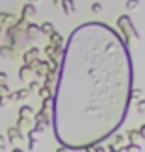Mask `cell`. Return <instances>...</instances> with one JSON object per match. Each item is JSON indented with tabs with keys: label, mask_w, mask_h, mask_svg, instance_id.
<instances>
[{
	"label": "cell",
	"mask_w": 145,
	"mask_h": 152,
	"mask_svg": "<svg viewBox=\"0 0 145 152\" xmlns=\"http://www.w3.org/2000/svg\"><path fill=\"white\" fill-rule=\"evenodd\" d=\"M121 35L102 22L73 30L54 95L56 139L65 148L99 145L123 124L132 91V59Z\"/></svg>",
	"instance_id": "6da1fadb"
},
{
	"label": "cell",
	"mask_w": 145,
	"mask_h": 152,
	"mask_svg": "<svg viewBox=\"0 0 145 152\" xmlns=\"http://www.w3.org/2000/svg\"><path fill=\"white\" fill-rule=\"evenodd\" d=\"M117 28L123 32V35H125V45L128 47L132 41H136L138 39V32L134 30V26H132V20H130V17L128 15H121V17L117 19Z\"/></svg>",
	"instance_id": "7a4b0ae2"
},
{
	"label": "cell",
	"mask_w": 145,
	"mask_h": 152,
	"mask_svg": "<svg viewBox=\"0 0 145 152\" xmlns=\"http://www.w3.org/2000/svg\"><path fill=\"white\" fill-rule=\"evenodd\" d=\"M45 54L49 56V59L52 63H60L63 58V48L62 47H54V45H49L47 48H45Z\"/></svg>",
	"instance_id": "3957f363"
},
{
	"label": "cell",
	"mask_w": 145,
	"mask_h": 152,
	"mask_svg": "<svg viewBox=\"0 0 145 152\" xmlns=\"http://www.w3.org/2000/svg\"><path fill=\"white\" fill-rule=\"evenodd\" d=\"M15 22H17V19H15V15H11V13H6V11H2L0 13V28H11V26H15Z\"/></svg>",
	"instance_id": "277c9868"
},
{
	"label": "cell",
	"mask_w": 145,
	"mask_h": 152,
	"mask_svg": "<svg viewBox=\"0 0 145 152\" xmlns=\"http://www.w3.org/2000/svg\"><path fill=\"white\" fill-rule=\"evenodd\" d=\"M37 15V10H35V6L34 4H26V6H22V13H21V19L22 20H32L34 17Z\"/></svg>",
	"instance_id": "5b68a950"
},
{
	"label": "cell",
	"mask_w": 145,
	"mask_h": 152,
	"mask_svg": "<svg viewBox=\"0 0 145 152\" xmlns=\"http://www.w3.org/2000/svg\"><path fill=\"white\" fill-rule=\"evenodd\" d=\"M37 58H39V48H30L26 50L24 54H22V59H24V65H32L34 61H37Z\"/></svg>",
	"instance_id": "8992f818"
},
{
	"label": "cell",
	"mask_w": 145,
	"mask_h": 152,
	"mask_svg": "<svg viewBox=\"0 0 145 152\" xmlns=\"http://www.w3.org/2000/svg\"><path fill=\"white\" fill-rule=\"evenodd\" d=\"M0 56L6 58V59H13V58H17V50L11 45H2L0 47Z\"/></svg>",
	"instance_id": "52a82bcc"
},
{
	"label": "cell",
	"mask_w": 145,
	"mask_h": 152,
	"mask_svg": "<svg viewBox=\"0 0 145 152\" xmlns=\"http://www.w3.org/2000/svg\"><path fill=\"white\" fill-rule=\"evenodd\" d=\"M24 34H26L28 39H35V37L39 35L41 32H39V26H37V24H34V22H28L26 28H24Z\"/></svg>",
	"instance_id": "ba28073f"
},
{
	"label": "cell",
	"mask_w": 145,
	"mask_h": 152,
	"mask_svg": "<svg viewBox=\"0 0 145 152\" xmlns=\"http://www.w3.org/2000/svg\"><path fill=\"white\" fill-rule=\"evenodd\" d=\"M32 74H34V71H32V67H30V65H22L21 69H19V78L22 82H30Z\"/></svg>",
	"instance_id": "9c48e42d"
},
{
	"label": "cell",
	"mask_w": 145,
	"mask_h": 152,
	"mask_svg": "<svg viewBox=\"0 0 145 152\" xmlns=\"http://www.w3.org/2000/svg\"><path fill=\"white\" fill-rule=\"evenodd\" d=\"M10 96H11V100H26V98L30 96V91L26 87H22L19 91H15V93H11Z\"/></svg>",
	"instance_id": "30bf717a"
},
{
	"label": "cell",
	"mask_w": 145,
	"mask_h": 152,
	"mask_svg": "<svg viewBox=\"0 0 145 152\" xmlns=\"http://www.w3.org/2000/svg\"><path fill=\"white\" fill-rule=\"evenodd\" d=\"M62 10H63V13L65 15H73L74 11H76V7H74V2L73 0H62Z\"/></svg>",
	"instance_id": "8fae6325"
},
{
	"label": "cell",
	"mask_w": 145,
	"mask_h": 152,
	"mask_svg": "<svg viewBox=\"0 0 145 152\" xmlns=\"http://www.w3.org/2000/svg\"><path fill=\"white\" fill-rule=\"evenodd\" d=\"M19 117L21 119H32L34 117V110L30 108V106H22V108L19 110Z\"/></svg>",
	"instance_id": "7c38bea8"
},
{
	"label": "cell",
	"mask_w": 145,
	"mask_h": 152,
	"mask_svg": "<svg viewBox=\"0 0 145 152\" xmlns=\"http://www.w3.org/2000/svg\"><path fill=\"white\" fill-rule=\"evenodd\" d=\"M17 139H22V134L17 130V128H10L7 130V141H17Z\"/></svg>",
	"instance_id": "4fadbf2b"
},
{
	"label": "cell",
	"mask_w": 145,
	"mask_h": 152,
	"mask_svg": "<svg viewBox=\"0 0 145 152\" xmlns=\"http://www.w3.org/2000/svg\"><path fill=\"white\" fill-rule=\"evenodd\" d=\"M49 37H50V45H54V47H62V43H63V37L60 35L58 32H52Z\"/></svg>",
	"instance_id": "5bb4252c"
},
{
	"label": "cell",
	"mask_w": 145,
	"mask_h": 152,
	"mask_svg": "<svg viewBox=\"0 0 145 152\" xmlns=\"http://www.w3.org/2000/svg\"><path fill=\"white\" fill-rule=\"evenodd\" d=\"M28 141H30V143H28V148H30V150H34V148H35V145H37L35 130H30V132H28Z\"/></svg>",
	"instance_id": "9a60e30c"
},
{
	"label": "cell",
	"mask_w": 145,
	"mask_h": 152,
	"mask_svg": "<svg viewBox=\"0 0 145 152\" xmlns=\"http://www.w3.org/2000/svg\"><path fill=\"white\" fill-rule=\"evenodd\" d=\"M39 32H43V34L50 35L52 32H54V26H52V22H43V24L39 26Z\"/></svg>",
	"instance_id": "2e32d148"
},
{
	"label": "cell",
	"mask_w": 145,
	"mask_h": 152,
	"mask_svg": "<svg viewBox=\"0 0 145 152\" xmlns=\"http://www.w3.org/2000/svg\"><path fill=\"white\" fill-rule=\"evenodd\" d=\"M128 139H130V143H138L143 137H141V134L138 130H130V132H128Z\"/></svg>",
	"instance_id": "e0dca14e"
},
{
	"label": "cell",
	"mask_w": 145,
	"mask_h": 152,
	"mask_svg": "<svg viewBox=\"0 0 145 152\" xmlns=\"http://www.w3.org/2000/svg\"><path fill=\"white\" fill-rule=\"evenodd\" d=\"M138 6H140V0H127V10L128 11L138 10Z\"/></svg>",
	"instance_id": "ac0fdd59"
},
{
	"label": "cell",
	"mask_w": 145,
	"mask_h": 152,
	"mask_svg": "<svg viewBox=\"0 0 145 152\" xmlns=\"http://www.w3.org/2000/svg\"><path fill=\"white\" fill-rule=\"evenodd\" d=\"M39 82H35V80H32V82H30V87H26L28 91H30V93H37V91H39Z\"/></svg>",
	"instance_id": "d6986e66"
},
{
	"label": "cell",
	"mask_w": 145,
	"mask_h": 152,
	"mask_svg": "<svg viewBox=\"0 0 145 152\" xmlns=\"http://www.w3.org/2000/svg\"><path fill=\"white\" fill-rule=\"evenodd\" d=\"M10 95H11V93H10ZM10 95H7V96H2V98H0V106H2V108H7V106H10V104L13 102Z\"/></svg>",
	"instance_id": "ffe728a7"
},
{
	"label": "cell",
	"mask_w": 145,
	"mask_h": 152,
	"mask_svg": "<svg viewBox=\"0 0 145 152\" xmlns=\"http://www.w3.org/2000/svg\"><path fill=\"white\" fill-rule=\"evenodd\" d=\"M125 152H141V147H138L136 143H130V145H127Z\"/></svg>",
	"instance_id": "44dd1931"
},
{
	"label": "cell",
	"mask_w": 145,
	"mask_h": 152,
	"mask_svg": "<svg viewBox=\"0 0 145 152\" xmlns=\"http://www.w3.org/2000/svg\"><path fill=\"white\" fill-rule=\"evenodd\" d=\"M37 93H39V96H41V98L52 96V95H50V89H47V87H39V91H37Z\"/></svg>",
	"instance_id": "7402d4cb"
},
{
	"label": "cell",
	"mask_w": 145,
	"mask_h": 152,
	"mask_svg": "<svg viewBox=\"0 0 145 152\" xmlns=\"http://www.w3.org/2000/svg\"><path fill=\"white\" fill-rule=\"evenodd\" d=\"M123 141H125V137H123V135H116V137H113V145L112 147H119V145H123Z\"/></svg>",
	"instance_id": "603a6c76"
},
{
	"label": "cell",
	"mask_w": 145,
	"mask_h": 152,
	"mask_svg": "<svg viewBox=\"0 0 145 152\" xmlns=\"http://www.w3.org/2000/svg\"><path fill=\"white\" fill-rule=\"evenodd\" d=\"M10 93H11V91H10V87H7V83H6V86H0V98H2V96H7Z\"/></svg>",
	"instance_id": "cb8c5ba5"
},
{
	"label": "cell",
	"mask_w": 145,
	"mask_h": 152,
	"mask_svg": "<svg viewBox=\"0 0 145 152\" xmlns=\"http://www.w3.org/2000/svg\"><path fill=\"white\" fill-rule=\"evenodd\" d=\"M91 11H93V13H101L102 11V4L93 2V4H91Z\"/></svg>",
	"instance_id": "d4e9b609"
},
{
	"label": "cell",
	"mask_w": 145,
	"mask_h": 152,
	"mask_svg": "<svg viewBox=\"0 0 145 152\" xmlns=\"http://www.w3.org/2000/svg\"><path fill=\"white\" fill-rule=\"evenodd\" d=\"M141 95H143L141 89H132V91H130V98H140Z\"/></svg>",
	"instance_id": "484cf974"
},
{
	"label": "cell",
	"mask_w": 145,
	"mask_h": 152,
	"mask_svg": "<svg viewBox=\"0 0 145 152\" xmlns=\"http://www.w3.org/2000/svg\"><path fill=\"white\" fill-rule=\"evenodd\" d=\"M6 83H7V74L0 71V86H6Z\"/></svg>",
	"instance_id": "4316f807"
},
{
	"label": "cell",
	"mask_w": 145,
	"mask_h": 152,
	"mask_svg": "<svg viewBox=\"0 0 145 152\" xmlns=\"http://www.w3.org/2000/svg\"><path fill=\"white\" fill-rule=\"evenodd\" d=\"M138 111H140V113H145V100H143V98L138 102Z\"/></svg>",
	"instance_id": "83f0119b"
},
{
	"label": "cell",
	"mask_w": 145,
	"mask_h": 152,
	"mask_svg": "<svg viewBox=\"0 0 145 152\" xmlns=\"http://www.w3.org/2000/svg\"><path fill=\"white\" fill-rule=\"evenodd\" d=\"M140 134H141V137H145V124H141V128H140V130H138Z\"/></svg>",
	"instance_id": "f1b7e54d"
},
{
	"label": "cell",
	"mask_w": 145,
	"mask_h": 152,
	"mask_svg": "<svg viewBox=\"0 0 145 152\" xmlns=\"http://www.w3.org/2000/svg\"><path fill=\"white\" fill-rule=\"evenodd\" d=\"M37 2H41V0H28V4H37Z\"/></svg>",
	"instance_id": "f546056e"
},
{
	"label": "cell",
	"mask_w": 145,
	"mask_h": 152,
	"mask_svg": "<svg viewBox=\"0 0 145 152\" xmlns=\"http://www.w3.org/2000/svg\"><path fill=\"white\" fill-rule=\"evenodd\" d=\"M56 152H67V148H65V147H62V148H58Z\"/></svg>",
	"instance_id": "4dcf8cb0"
},
{
	"label": "cell",
	"mask_w": 145,
	"mask_h": 152,
	"mask_svg": "<svg viewBox=\"0 0 145 152\" xmlns=\"http://www.w3.org/2000/svg\"><path fill=\"white\" fill-rule=\"evenodd\" d=\"M11 152H24V150H22V148H13Z\"/></svg>",
	"instance_id": "1f68e13d"
},
{
	"label": "cell",
	"mask_w": 145,
	"mask_h": 152,
	"mask_svg": "<svg viewBox=\"0 0 145 152\" xmlns=\"http://www.w3.org/2000/svg\"><path fill=\"white\" fill-rule=\"evenodd\" d=\"M62 4V0H54V6H60Z\"/></svg>",
	"instance_id": "d6a6232c"
},
{
	"label": "cell",
	"mask_w": 145,
	"mask_h": 152,
	"mask_svg": "<svg viewBox=\"0 0 145 152\" xmlns=\"http://www.w3.org/2000/svg\"><path fill=\"white\" fill-rule=\"evenodd\" d=\"M0 34H2V28H0Z\"/></svg>",
	"instance_id": "836d02e7"
}]
</instances>
